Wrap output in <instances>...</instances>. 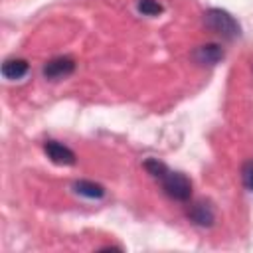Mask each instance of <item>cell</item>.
I'll return each mask as SVG.
<instances>
[{
  "label": "cell",
  "instance_id": "6da1fadb",
  "mask_svg": "<svg viewBox=\"0 0 253 253\" xmlns=\"http://www.w3.org/2000/svg\"><path fill=\"white\" fill-rule=\"evenodd\" d=\"M144 168L146 172L156 178L162 186V190L172 198V200H178V202H188L190 196H192V182L186 174L182 172H174L170 170L164 162H160L158 158H148L144 160Z\"/></svg>",
  "mask_w": 253,
  "mask_h": 253
},
{
  "label": "cell",
  "instance_id": "7a4b0ae2",
  "mask_svg": "<svg viewBox=\"0 0 253 253\" xmlns=\"http://www.w3.org/2000/svg\"><path fill=\"white\" fill-rule=\"evenodd\" d=\"M204 22L211 32L219 34L225 40H235L241 34V26L237 24V20L221 8H210L204 14Z\"/></svg>",
  "mask_w": 253,
  "mask_h": 253
},
{
  "label": "cell",
  "instance_id": "3957f363",
  "mask_svg": "<svg viewBox=\"0 0 253 253\" xmlns=\"http://www.w3.org/2000/svg\"><path fill=\"white\" fill-rule=\"evenodd\" d=\"M75 71V61L71 57H53L49 59L45 65H43V77L49 79V81H59V79H65L69 77L71 73Z\"/></svg>",
  "mask_w": 253,
  "mask_h": 253
},
{
  "label": "cell",
  "instance_id": "277c9868",
  "mask_svg": "<svg viewBox=\"0 0 253 253\" xmlns=\"http://www.w3.org/2000/svg\"><path fill=\"white\" fill-rule=\"evenodd\" d=\"M43 150H45V154H47V158H49L51 162L61 164V166H71V164H75V160H77L75 152H73L69 146H65V144L57 142V140H45Z\"/></svg>",
  "mask_w": 253,
  "mask_h": 253
},
{
  "label": "cell",
  "instance_id": "5b68a950",
  "mask_svg": "<svg viewBox=\"0 0 253 253\" xmlns=\"http://www.w3.org/2000/svg\"><path fill=\"white\" fill-rule=\"evenodd\" d=\"M188 215H190V219L196 225H202V227H210L215 221V211H213L210 202H196V204H192V208L188 210Z\"/></svg>",
  "mask_w": 253,
  "mask_h": 253
},
{
  "label": "cell",
  "instance_id": "8992f818",
  "mask_svg": "<svg viewBox=\"0 0 253 253\" xmlns=\"http://www.w3.org/2000/svg\"><path fill=\"white\" fill-rule=\"evenodd\" d=\"M194 59L202 65H215L219 59H223V49L217 43H206L194 49Z\"/></svg>",
  "mask_w": 253,
  "mask_h": 253
},
{
  "label": "cell",
  "instance_id": "52a82bcc",
  "mask_svg": "<svg viewBox=\"0 0 253 253\" xmlns=\"http://www.w3.org/2000/svg\"><path fill=\"white\" fill-rule=\"evenodd\" d=\"M26 73H28V61H26V59L14 57V59H6V61L2 63V75H4L6 79H10V81L22 79Z\"/></svg>",
  "mask_w": 253,
  "mask_h": 253
},
{
  "label": "cell",
  "instance_id": "ba28073f",
  "mask_svg": "<svg viewBox=\"0 0 253 253\" xmlns=\"http://www.w3.org/2000/svg\"><path fill=\"white\" fill-rule=\"evenodd\" d=\"M73 188H75L77 194H81L85 198H91V200L105 196V188L101 184H97V182H91V180H79V182H75Z\"/></svg>",
  "mask_w": 253,
  "mask_h": 253
},
{
  "label": "cell",
  "instance_id": "9c48e42d",
  "mask_svg": "<svg viewBox=\"0 0 253 253\" xmlns=\"http://www.w3.org/2000/svg\"><path fill=\"white\" fill-rule=\"evenodd\" d=\"M138 12H142L144 16H158L162 12V6L156 0H138Z\"/></svg>",
  "mask_w": 253,
  "mask_h": 253
},
{
  "label": "cell",
  "instance_id": "30bf717a",
  "mask_svg": "<svg viewBox=\"0 0 253 253\" xmlns=\"http://www.w3.org/2000/svg\"><path fill=\"white\" fill-rule=\"evenodd\" d=\"M241 178H243L245 188L253 192V158L243 164V168H241Z\"/></svg>",
  "mask_w": 253,
  "mask_h": 253
}]
</instances>
